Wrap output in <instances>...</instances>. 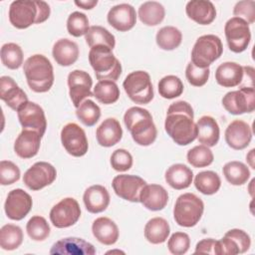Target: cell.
Instances as JSON below:
<instances>
[{
    "instance_id": "16",
    "label": "cell",
    "mask_w": 255,
    "mask_h": 255,
    "mask_svg": "<svg viewBox=\"0 0 255 255\" xmlns=\"http://www.w3.org/2000/svg\"><path fill=\"white\" fill-rule=\"evenodd\" d=\"M93 80L91 76L81 70H74L68 75L69 95L74 107L78 108L86 98L94 97L91 92Z\"/></svg>"
},
{
    "instance_id": "54",
    "label": "cell",
    "mask_w": 255,
    "mask_h": 255,
    "mask_svg": "<svg viewBox=\"0 0 255 255\" xmlns=\"http://www.w3.org/2000/svg\"><path fill=\"white\" fill-rule=\"evenodd\" d=\"M254 151H255V149L252 148V149L249 151V153L247 154V156H246V160H247V162L249 163V165H250L252 168H255V164H254Z\"/></svg>"
},
{
    "instance_id": "38",
    "label": "cell",
    "mask_w": 255,
    "mask_h": 255,
    "mask_svg": "<svg viewBox=\"0 0 255 255\" xmlns=\"http://www.w3.org/2000/svg\"><path fill=\"white\" fill-rule=\"evenodd\" d=\"M194 185L198 191L205 195L216 193L221 185L219 175L211 170L201 171L194 178Z\"/></svg>"
},
{
    "instance_id": "8",
    "label": "cell",
    "mask_w": 255,
    "mask_h": 255,
    "mask_svg": "<svg viewBox=\"0 0 255 255\" xmlns=\"http://www.w3.org/2000/svg\"><path fill=\"white\" fill-rule=\"evenodd\" d=\"M123 87L128 97L135 104L146 105L153 99V88L150 76L145 71H134L128 74Z\"/></svg>"
},
{
    "instance_id": "14",
    "label": "cell",
    "mask_w": 255,
    "mask_h": 255,
    "mask_svg": "<svg viewBox=\"0 0 255 255\" xmlns=\"http://www.w3.org/2000/svg\"><path fill=\"white\" fill-rule=\"evenodd\" d=\"M145 184V180L132 174L117 175L112 182L116 194L130 202H139V194Z\"/></svg>"
},
{
    "instance_id": "52",
    "label": "cell",
    "mask_w": 255,
    "mask_h": 255,
    "mask_svg": "<svg viewBox=\"0 0 255 255\" xmlns=\"http://www.w3.org/2000/svg\"><path fill=\"white\" fill-rule=\"evenodd\" d=\"M217 240L212 238L200 240L195 247V253H205V254H215Z\"/></svg>"
},
{
    "instance_id": "41",
    "label": "cell",
    "mask_w": 255,
    "mask_h": 255,
    "mask_svg": "<svg viewBox=\"0 0 255 255\" xmlns=\"http://www.w3.org/2000/svg\"><path fill=\"white\" fill-rule=\"evenodd\" d=\"M76 115L85 126L93 127L100 120L101 109L92 100H86L77 108Z\"/></svg>"
},
{
    "instance_id": "5",
    "label": "cell",
    "mask_w": 255,
    "mask_h": 255,
    "mask_svg": "<svg viewBox=\"0 0 255 255\" xmlns=\"http://www.w3.org/2000/svg\"><path fill=\"white\" fill-rule=\"evenodd\" d=\"M89 61L99 81L116 82L122 74V65L109 47L100 45L91 48Z\"/></svg>"
},
{
    "instance_id": "4",
    "label": "cell",
    "mask_w": 255,
    "mask_h": 255,
    "mask_svg": "<svg viewBox=\"0 0 255 255\" xmlns=\"http://www.w3.org/2000/svg\"><path fill=\"white\" fill-rule=\"evenodd\" d=\"M23 71L30 89L36 93L48 92L54 83V70L51 62L44 55L29 57Z\"/></svg>"
},
{
    "instance_id": "47",
    "label": "cell",
    "mask_w": 255,
    "mask_h": 255,
    "mask_svg": "<svg viewBox=\"0 0 255 255\" xmlns=\"http://www.w3.org/2000/svg\"><path fill=\"white\" fill-rule=\"evenodd\" d=\"M190 246L189 236L184 232L173 233L167 242V247L170 253L174 255H182L187 252Z\"/></svg>"
},
{
    "instance_id": "9",
    "label": "cell",
    "mask_w": 255,
    "mask_h": 255,
    "mask_svg": "<svg viewBox=\"0 0 255 255\" xmlns=\"http://www.w3.org/2000/svg\"><path fill=\"white\" fill-rule=\"evenodd\" d=\"M224 33L229 49L234 53L245 51L251 40V32L249 24L239 18H230L224 26Z\"/></svg>"
},
{
    "instance_id": "10",
    "label": "cell",
    "mask_w": 255,
    "mask_h": 255,
    "mask_svg": "<svg viewBox=\"0 0 255 255\" xmlns=\"http://www.w3.org/2000/svg\"><path fill=\"white\" fill-rule=\"evenodd\" d=\"M222 105L232 115L252 113L255 109L254 87H242L237 91L228 92L222 99Z\"/></svg>"
},
{
    "instance_id": "40",
    "label": "cell",
    "mask_w": 255,
    "mask_h": 255,
    "mask_svg": "<svg viewBox=\"0 0 255 255\" xmlns=\"http://www.w3.org/2000/svg\"><path fill=\"white\" fill-rule=\"evenodd\" d=\"M2 64L11 70H16L23 64V51L15 43H6L1 48Z\"/></svg>"
},
{
    "instance_id": "6",
    "label": "cell",
    "mask_w": 255,
    "mask_h": 255,
    "mask_svg": "<svg viewBox=\"0 0 255 255\" xmlns=\"http://www.w3.org/2000/svg\"><path fill=\"white\" fill-rule=\"evenodd\" d=\"M204 210V203L193 193H183L175 201L173 217L179 226L192 227L198 223Z\"/></svg>"
},
{
    "instance_id": "32",
    "label": "cell",
    "mask_w": 255,
    "mask_h": 255,
    "mask_svg": "<svg viewBox=\"0 0 255 255\" xmlns=\"http://www.w3.org/2000/svg\"><path fill=\"white\" fill-rule=\"evenodd\" d=\"M170 232L168 222L162 217H153L144 226V237L152 244L163 243Z\"/></svg>"
},
{
    "instance_id": "34",
    "label": "cell",
    "mask_w": 255,
    "mask_h": 255,
    "mask_svg": "<svg viewBox=\"0 0 255 255\" xmlns=\"http://www.w3.org/2000/svg\"><path fill=\"white\" fill-rule=\"evenodd\" d=\"M223 174L232 185H242L249 179L250 170L243 162L233 160L223 166Z\"/></svg>"
},
{
    "instance_id": "11",
    "label": "cell",
    "mask_w": 255,
    "mask_h": 255,
    "mask_svg": "<svg viewBox=\"0 0 255 255\" xmlns=\"http://www.w3.org/2000/svg\"><path fill=\"white\" fill-rule=\"evenodd\" d=\"M61 141L66 151L76 157L87 153L89 143L85 130L75 123H69L61 130Z\"/></svg>"
},
{
    "instance_id": "51",
    "label": "cell",
    "mask_w": 255,
    "mask_h": 255,
    "mask_svg": "<svg viewBox=\"0 0 255 255\" xmlns=\"http://www.w3.org/2000/svg\"><path fill=\"white\" fill-rule=\"evenodd\" d=\"M224 236L231 238L237 244L239 253H245L250 248V245H251L250 236L241 229H237V228L231 229L227 231Z\"/></svg>"
},
{
    "instance_id": "36",
    "label": "cell",
    "mask_w": 255,
    "mask_h": 255,
    "mask_svg": "<svg viewBox=\"0 0 255 255\" xmlns=\"http://www.w3.org/2000/svg\"><path fill=\"white\" fill-rule=\"evenodd\" d=\"M94 97L104 105L116 103L120 98V89L116 82L110 80L99 81L94 88Z\"/></svg>"
},
{
    "instance_id": "44",
    "label": "cell",
    "mask_w": 255,
    "mask_h": 255,
    "mask_svg": "<svg viewBox=\"0 0 255 255\" xmlns=\"http://www.w3.org/2000/svg\"><path fill=\"white\" fill-rule=\"evenodd\" d=\"M187 161L194 167H205L213 162V153L210 148L204 144L196 145L188 150Z\"/></svg>"
},
{
    "instance_id": "18",
    "label": "cell",
    "mask_w": 255,
    "mask_h": 255,
    "mask_svg": "<svg viewBox=\"0 0 255 255\" xmlns=\"http://www.w3.org/2000/svg\"><path fill=\"white\" fill-rule=\"evenodd\" d=\"M107 19L109 24L116 30L126 32L135 25L136 13L131 5L122 3L110 9Z\"/></svg>"
},
{
    "instance_id": "33",
    "label": "cell",
    "mask_w": 255,
    "mask_h": 255,
    "mask_svg": "<svg viewBox=\"0 0 255 255\" xmlns=\"http://www.w3.org/2000/svg\"><path fill=\"white\" fill-rule=\"evenodd\" d=\"M164 7L156 1H146L138 8V18L147 26L158 25L164 19Z\"/></svg>"
},
{
    "instance_id": "48",
    "label": "cell",
    "mask_w": 255,
    "mask_h": 255,
    "mask_svg": "<svg viewBox=\"0 0 255 255\" xmlns=\"http://www.w3.org/2000/svg\"><path fill=\"white\" fill-rule=\"evenodd\" d=\"M20 178L19 167L10 160H1L0 162V183L2 185H9Z\"/></svg>"
},
{
    "instance_id": "7",
    "label": "cell",
    "mask_w": 255,
    "mask_h": 255,
    "mask_svg": "<svg viewBox=\"0 0 255 255\" xmlns=\"http://www.w3.org/2000/svg\"><path fill=\"white\" fill-rule=\"evenodd\" d=\"M223 52V46L218 36L208 34L200 36L191 51V63L198 68H208Z\"/></svg>"
},
{
    "instance_id": "19",
    "label": "cell",
    "mask_w": 255,
    "mask_h": 255,
    "mask_svg": "<svg viewBox=\"0 0 255 255\" xmlns=\"http://www.w3.org/2000/svg\"><path fill=\"white\" fill-rule=\"evenodd\" d=\"M252 139L250 126L242 120L231 122L225 130L226 143L233 149H243L247 147Z\"/></svg>"
},
{
    "instance_id": "20",
    "label": "cell",
    "mask_w": 255,
    "mask_h": 255,
    "mask_svg": "<svg viewBox=\"0 0 255 255\" xmlns=\"http://www.w3.org/2000/svg\"><path fill=\"white\" fill-rule=\"evenodd\" d=\"M50 254L54 255H94L96 249L93 244L82 238L67 237L57 241L51 248Z\"/></svg>"
},
{
    "instance_id": "22",
    "label": "cell",
    "mask_w": 255,
    "mask_h": 255,
    "mask_svg": "<svg viewBox=\"0 0 255 255\" xmlns=\"http://www.w3.org/2000/svg\"><path fill=\"white\" fill-rule=\"evenodd\" d=\"M42 135L33 130L23 128L14 142V150L16 154L21 158H31L35 156L41 145Z\"/></svg>"
},
{
    "instance_id": "17",
    "label": "cell",
    "mask_w": 255,
    "mask_h": 255,
    "mask_svg": "<svg viewBox=\"0 0 255 255\" xmlns=\"http://www.w3.org/2000/svg\"><path fill=\"white\" fill-rule=\"evenodd\" d=\"M32 205L33 201L30 194L21 188H16L8 193L4 209L8 218L21 220L30 212Z\"/></svg>"
},
{
    "instance_id": "15",
    "label": "cell",
    "mask_w": 255,
    "mask_h": 255,
    "mask_svg": "<svg viewBox=\"0 0 255 255\" xmlns=\"http://www.w3.org/2000/svg\"><path fill=\"white\" fill-rule=\"evenodd\" d=\"M18 119L23 128L33 129L44 135L47 128V121L43 109L33 102H27L17 111Z\"/></svg>"
},
{
    "instance_id": "50",
    "label": "cell",
    "mask_w": 255,
    "mask_h": 255,
    "mask_svg": "<svg viewBox=\"0 0 255 255\" xmlns=\"http://www.w3.org/2000/svg\"><path fill=\"white\" fill-rule=\"evenodd\" d=\"M233 14L234 17H239L248 24H253L255 22V1L245 0L237 2L234 6Z\"/></svg>"
},
{
    "instance_id": "49",
    "label": "cell",
    "mask_w": 255,
    "mask_h": 255,
    "mask_svg": "<svg viewBox=\"0 0 255 255\" xmlns=\"http://www.w3.org/2000/svg\"><path fill=\"white\" fill-rule=\"evenodd\" d=\"M111 165L117 171H127L132 166V156L127 149H116L111 155Z\"/></svg>"
},
{
    "instance_id": "2",
    "label": "cell",
    "mask_w": 255,
    "mask_h": 255,
    "mask_svg": "<svg viewBox=\"0 0 255 255\" xmlns=\"http://www.w3.org/2000/svg\"><path fill=\"white\" fill-rule=\"evenodd\" d=\"M50 13V6L45 1L18 0L10 5L9 21L17 29H26L32 24L45 22Z\"/></svg>"
},
{
    "instance_id": "24",
    "label": "cell",
    "mask_w": 255,
    "mask_h": 255,
    "mask_svg": "<svg viewBox=\"0 0 255 255\" xmlns=\"http://www.w3.org/2000/svg\"><path fill=\"white\" fill-rule=\"evenodd\" d=\"M86 209L91 213H100L107 209L110 204L108 189L100 184H95L86 189L83 195Z\"/></svg>"
},
{
    "instance_id": "27",
    "label": "cell",
    "mask_w": 255,
    "mask_h": 255,
    "mask_svg": "<svg viewBox=\"0 0 255 255\" xmlns=\"http://www.w3.org/2000/svg\"><path fill=\"white\" fill-rule=\"evenodd\" d=\"M97 140L100 145L110 147L117 144L123 136V129L118 120L106 119L96 130Z\"/></svg>"
},
{
    "instance_id": "21",
    "label": "cell",
    "mask_w": 255,
    "mask_h": 255,
    "mask_svg": "<svg viewBox=\"0 0 255 255\" xmlns=\"http://www.w3.org/2000/svg\"><path fill=\"white\" fill-rule=\"evenodd\" d=\"M0 98L14 111H18L22 105L28 102L25 92L8 76H2L0 78Z\"/></svg>"
},
{
    "instance_id": "31",
    "label": "cell",
    "mask_w": 255,
    "mask_h": 255,
    "mask_svg": "<svg viewBox=\"0 0 255 255\" xmlns=\"http://www.w3.org/2000/svg\"><path fill=\"white\" fill-rule=\"evenodd\" d=\"M164 177L169 186L180 190L190 186L193 179V172L185 164L175 163L166 169Z\"/></svg>"
},
{
    "instance_id": "29",
    "label": "cell",
    "mask_w": 255,
    "mask_h": 255,
    "mask_svg": "<svg viewBox=\"0 0 255 255\" xmlns=\"http://www.w3.org/2000/svg\"><path fill=\"white\" fill-rule=\"evenodd\" d=\"M52 54L57 64L68 67L73 65L78 60L79 47L72 40L66 38L60 39L54 44Z\"/></svg>"
},
{
    "instance_id": "37",
    "label": "cell",
    "mask_w": 255,
    "mask_h": 255,
    "mask_svg": "<svg viewBox=\"0 0 255 255\" xmlns=\"http://www.w3.org/2000/svg\"><path fill=\"white\" fill-rule=\"evenodd\" d=\"M157 46L166 51L174 50L182 41L181 32L173 26H165L158 30L155 36Z\"/></svg>"
},
{
    "instance_id": "26",
    "label": "cell",
    "mask_w": 255,
    "mask_h": 255,
    "mask_svg": "<svg viewBox=\"0 0 255 255\" xmlns=\"http://www.w3.org/2000/svg\"><path fill=\"white\" fill-rule=\"evenodd\" d=\"M243 67L235 62L220 64L215 72V80L218 85L224 88L239 86L243 80Z\"/></svg>"
},
{
    "instance_id": "1",
    "label": "cell",
    "mask_w": 255,
    "mask_h": 255,
    "mask_svg": "<svg viewBox=\"0 0 255 255\" xmlns=\"http://www.w3.org/2000/svg\"><path fill=\"white\" fill-rule=\"evenodd\" d=\"M193 117V110L187 102L178 101L168 107L164 128L178 145H187L196 138L197 128Z\"/></svg>"
},
{
    "instance_id": "39",
    "label": "cell",
    "mask_w": 255,
    "mask_h": 255,
    "mask_svg": "<svg viewBox=\"0 0 255 255\" xmlns=\"http://www.w3.org/2000/svg\"><path fill=\"white\" fill-rule=\"evenodd\" d=\"M23 242L22 229L14 224H6L0 230V246L4 250H15Z\"/></svg>"
},
{
    "instance_id": "30",
    "label": "cell",
    "mask_w": 255,
    "mask_h": 255,
    "mask_svg": "<svg viewBox=\"0 0 255 255\" xmlns=\"http://www.w3.org/2000/svg\"><path fill=\"white\" fill-rule=\"evenodd\" d=\"M92 231L95 238L105 245H113L119 239V228L117 224L108 217L97 218L93 222Z\"/></svg>"
},
{
    "instance_id": "23",
    "label": "cell",
    "mask_w": 255,
    "mask_h": 255,
    "mask_svg": "<svg viewBox=\"0 0 255 255\" xmlns=\"http://www.w3.org/2000/svg\"><path fill=\"white\" fill-rule=\"evenodd\" d=\"M168 201V193L159 184H145L139 194V202L147 209L158 211L163 209Z\"/></svg>"
},
{
    "instance_id": "46",
    "label": "cell",
    "mask_w": 255,
    "mask_h": 255,
    "mask_svg": "<svg viewBox=\"0 0 255 255\" xmlns=\"http://www.w3.org/2000/svg\"><path fill=\"white\" fill-rule=\"evenodd\" d=\"M209 68H198L193 63H188L185 70V77L188 83L194 87L204 86L209 78Z\"/></svg>"
},
{
    "instance_id": "25",
    "label": "cell",
    "mask_w": 255,
    "mask_h": 255,
    "mask_svg": "<svg viewBox=\"0 0 255 255\" xmlns=\"http://www.w3.org/2000/svg\"><path fill=\"white\" fill-rule=\"evenodd\" d=\"M186 15L200 25L212 23L216 17V9L212 2L207 0H191L185 7Z\"/></svg>"
},
{
    "instance_id": "45",
    "label": "cell",
    "mask_w": 255,
    "mask_h": 255,
    "mask_svg": "<svg viewBox=\"0 0 255 255\" xmlns=\"http://www.w3.org/2000/svg\"><path fill=\"white\" fill-rule=\"evenodd\" d=\"M89 19L86 14L75 11L69 15L67 20V30L74 37L86 35L89 31Z\"/></svg>"
},
{
    "instance_id": "53",
    "label": "cell",
    "mask_w": 255,
    "mask_h": 255,
    "mask_svg": "<svg viewBox=\"0 0 255 255\" xmlns=\"http://www.w3.org/2000/svg\"><path fill=\"white\" fill-rule=\"evenodd\" d=\"M75 4L83 9H87V10H90L92 8H94L97 4H98V1L97 0H76L75 1Z\"/></svg>"
},
{
    "instance_id": "28",
    "label": "cell",
    "mask_w": 255,
    "mask_h": 255,
    "mask_svg": "<svg viewBox=\"0 0 255 255\" xmlns=\"http://www.w3.org/2000/svg\"><path fill=\"white\" fill-rule=\"evenodd\" d=\"M197 136L198 141L208 147L214 146L218 140L220 135L219 126L217 122L210 116L201 117L197 123Z\"/></svg>"
},
{
    "instance_id": "35",
    "label": "cell",
    "mask_w": 255,
    "mask_h": 255,
    "mask_svg": "<svg viewBox=\"0 0 255 255\" xmlns=\"http://www.w3.org/2000/svg\"><path fill=\"white\" fill-rule=\"evenodd\" d=\"M85 40L90 48L102 45L113 50L116 45L115 36L102 26H91L85 35Z\"/></svg>"
},
{
    "instance_id": "3",
    "label": "cell",
    "mask_w": 255,
    "mask_h": 255,
    "mask_svg": "<svg viewBox=\"0 0 255 255\" xmlns=\"http://www.w3.org/2000/svg\"><path fill=\"white\" fill-rule=\"evenodd\" d=\"M124 122L135 143L147 146L155 140L157 135L156 127L147 110L131 107L126 112Z\"/></svg>"
},
{
    "instance_id": "43",
    "label": "cell",
    "mask_w": 255,
    "mask_h": 255,
    "mask_svg": "<svg viewBox=\"0 0 255 255\" xmlns=\"http://www.w3.org/2000/svg\"><path fill=\"white\" fill-rule=\"evenodd\" d=\"M29 237L35 241H43L50 235V226L47 220L40 215H35L29 219L26 225Z\"/></svg>"
},
{
    "instance_id": "12",
    "label": "cell",
    "mask_w": 255,
    "mask_h": 255,
    "mask_svg": "<svg viewBox=\"0 0 255 255\" xmlns=\"http://www.w3.org/2000/svg\"><path fill=\"white\" fill-rule=\"evenodd\" d=\"M80 205L72 197L62 199L50 211V220L57 228H66L74 225L80 219Z\"/></svg>"
},
{
    "instance_id": "55",
    "label": "cell",
    "mask_w": 255,
    "mask_h": 255,
    "mask_svg": "<svg viewBox=\"0 0 255 255\" xmlns=\"http://www.w3.org/2000/svg\"><path fill=\"white\" fill-rule=\"evenodd\" d=\"M113 252H119V253H124L123 251H120V250H112V251H109L108 253H113Z\"/></svg>"
},
{
    "instance_id": "42",
    "label": "cell",
    "mask_w": 255,
    "mask_h": 255,
    "mask_svg": "<svg viewBox=\"0 0 255 255\" xmlns=\"http://www.w3.org/2000/svg\"><path fill=\"white\" fill-rule=\"evenodd\" d=\"M183 92L181 80L173 75L163 77L158 82V93L164 99H174L179 97Z\"/></svg>"
},
{
    "instance_id": "13",
    "label": "cell",
    "mask_w": 255,
    "mask_h": 255,
    "mask_svg": "<svg viewBox=\"0 0 255 255\" xmlns=\"http://www.w3.org/2000/svg\"><path fill=\"white\" fill-rule=\"evenodd\" d=\"M57 177L56 168L49 162L38 161L26 170L23 182L31 190H40L54 182Z\"/></svg>"
}]
</instances>
